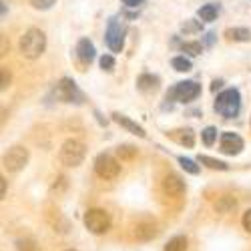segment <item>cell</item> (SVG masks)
<instances>
[{"label": "cell", "instance_id": "obj_23", "mask_svg": "<svg viewBox=\"0 0 251 251\" xmlns=\"http://www.w3.org/2000/svg\"><path fill=\"white\" fill-rule=\"evenodd\" d=\"M201 139H203V143L207 145V147H211V145L215 143V139H217V129H215V127H207V129L201 133Z\"/></svg>", "mask_w": 251, "mask_h": 251}, {"label": "cell", "instance_id": "obj_11", "mask_svg": "<svg viewBox=\"0 0 251 251\" xmlns=\"http://www.w3.org/2000/svg\"><path fill=\"white\" fill-rule=\"evenodd\" d=\"M163 191L171 197H181L185 193V181L175 175V173H169L165 179H163Z\"/></svg>", "mask_w": 251, "mask_h": 251}, {"label": "cell", "instance_id": "obj_7", "mask_svg": "<svg viewBox=\"0 0 251 251\" xmlns=\"http://www.w3.org/2000/svg\"><path fill=\"white\" fill-rule=\"evenodd\" d=\"M54 95L62 102H76V104H80L82 100H85V95L78 91V87L75 85L71 78H62L56 85V89H54Z\"/></svg>", "mask_w": 251, "mask_h": 251}, {"label": "cell", "instance_id": "obj_4", "mask_svg": "<svg viewBox=\"0 0 251 251\" xmlns=\"http://www.w3.org/2000/svg\"><path fill=\"white\" fill-rule=\"evenodd\" d=\"M85 225L91 233H104L111 227V217L104 209H89L85 213Z\"/></svg>", "mask_w": 251, "mask_h": 251}, {"label": "cell", "instance_id": "obj_3", "mask_svg": "<svg viewBox=\"0 0 251 251\" xmlns=\"http://www.w3.org/2000/svg\"><path fill=\"white\" fill-rule=\"evenodd\" d=\"M85 155H87V149L78 139H69V141L62 143V147H60V161L67 167L80 165L82 159H85Z\"/></svg>", "mask_w": 251, "mask_h": 251}, {"label": "cell", "instance_id": "obj_29", "mask_svg": "<svg viewBox=\"0 0 251 251\" xmlns=\"http://www.w3.org/2000/svg\"><path fill=\"white\" fill-rule=\"evenodd\" d=\"M117 153H119V157H121V159H133V157H135V153H137V149L129 147V145H123V147H119V149H117Z\"/></svg>", "mask_w": 251, "mask_h": 251}, {"label": "cell", "instance_id": "obj_28", "mask_svg": "<svg viewBox=\"0 0 251 251\" xmlns=\"http://www.w3.org/2000/svg\"><path fill=\"white\" fill-rule=\"evenodd\" d=\"M30 4L36 10H49L52 4H56V0H30Z\"/></svg>", "mask_w": 251, "mask_h": 251}, {"label": "cell", "instance_id": "obj_13", "mask_svg": "<svg viewBox=\"0 0 251 251\" xmlns=\"http://www.w3.org/2000/svg\"><path fill=\"white\" fill-rule=\"evenodd\" d=\"M113 121L115 123H119L121 125V127H125V129H127V131H131L133 135H137V137H145V135H147V133H145V129L141 127V125H137V123H133L129 117H125V115H121V113H113Z\"/></svg>", "mask_w": 251, "mask_h": 251}, {"label": "cell", "instance_id": "obj_32", "mask_svg": "<svg viewBox=\"0 0 251 251\" xmlns=\"http://www.w3.org/2000/svg\"><path fill=\"white\" fill-rule=\"evenodd\" d=\"M8 82H10V75H8V71H6V69H2V89H6V87H8Z\"/></svg>", "mask_w": 251, "mask_h": 251}, {"label": "cell", "instance_id": "obj_30", "mask_svg": "<svg viewBox=\"0 0 251 251\" xmlns=\"http://www.w3.org/2000/svg\"><path fill=\"white\" fill-rule=\"evenodd\" d=\"M181 30H185V32H195V30H201V25L195 23V20H185V23L181 25Z\"/></svg>", "mask_w": 251, "mask_h": 251}, {"label": "cell", "instance_id": "obj_34", "mask_svg": "<svg viewBox=\"0 0 251 251\" xmlns=\"http://www.w3.org/2000/svg\"><path fill=\"white\" fill-rule=\"evenodd\" d=\"M0 187H2V197L6 195V181L4 179H0Z\"/></svg>", "mask_w": 251, "mask_h": 251}, {"label": "cell", "instance_id": "obj_33", "mask_svg": "<svg viewBox=\"0 0 251 251\" xmlns=\"http://www.w3.org/2000/svg\"><path fill=\"white\" fill-rule=\"evenodd\" d=\"M123 2L127 4V6H133V8H137V6H141V4L145 2V0H123Z\"/></svg>", "mask_w": 251, "mask_h": 251}, {"label": "cell", "instance_id": "obj_25", "mask_svg": "<svg viewBox=\"0 0 251 251\" xmlns=\"http://www.w3.org/2000/svg\"><path fill=\"white\" fill-rule=\"evenodd\" d=\"M217 209H219V211H231V209H235V199H231V197H223L217 205H215Z\"/></svg>", "mask_w": 251, "mask_h": 251}, {"label": "cell", "instance_id": "obj_15", "mask_svg": "<svg viewBox=\"0 0 251 251\" xmlns=\"http://www.w3.org/2000/svg\"><path fill=\"white\" fill-rule=\"evenodd\" d=\"M225 34H227V38L235 40V43H247V40H251V30L249 28H229Z\"/></svg>", "mask_w": 251, "mask_h": 251}, {"label": "cell", "instance_id": "obj_31", "mask_svg": "<svg viewBox=\"0 0 251 251\" xmlns=\"http://www.w3.org/2000/svg\"><path fill=\"white\" fill-rule=\"evenodd\" d=\"M241 223H243V227H245V231H249V233H251V209H247V211L243 213Z\"/></svg>", "mask_w": 251, "mask_h": 251}, {"label": "cell", "instance_id": "obj_24", "mask_svg": "<svg viewBox=\"0 0 251 251\" xmlns=\"http://www.w3.org/2000/svg\"><path fill=\"white\" fill-rule=\"evenodd\" d=\"M16 247H18V251H38V245L32 239H18Z\"/></svg>", "mask_w": 251, "mask_h": 251}, {"label": "cell", "instance_id": "obj_22", "mask_svg": "<svg viewBox=\"0 0 251 251\" xmlns=\"http://www.w3.org/2000/svg\"><path fill=\"white\" fill-rule=\"evenodd\" d=\"M177 161H179V165L183 167L187 173H191V175H197V173H199V165H195V161L187 159V157H179Z\"/></svg>", "mask_w": 251, "mask_h": 251}, {"label": "cell", "instance_id": "obj_17", "mask_svg": "<svg viewBox=\"0 0 251 251\" xmlns=\"http://www.w3.org/2000/svg\"><path fill=\"white\" fill-rule=\"evenodd\" d=\"M157 82H159V78L153 76V75H141L139 80H137V85H139L141 91H151V89L157 87Z\"/></svg>", "mask_w": 251, "mask_h": 251}, {"label": "cell", "instance_id": "obj_8", "mask_svg": "<svg viewBox=\"0 0 251 251\" xmlns=\"http://www.w3.org/2000/svg\"><path fill=\"white\" fill-rule=\"evenodd\" d=\"M104 40L113 52H121L123 50V45H125V26H121L119 20L111 18L109 20V26H107V32H104Z\"/></svg>", "mask_w": 251, "mask_h": 251}, {"label": "cell", "instance_id": "obj_18", "mask_svg": "<svg viewBox=\"0 0 251 251\" xmlns=\"http://www.w3.org/2000/svg\"><path fill=\"white\" fill-rule=\"evenodd\" d=\"M185 249H187V239L183 235H175L165 245V251H185Z\"/></svg>", "mask_w": 251, "mask_h": 251}, {"label": "cell", "instance_id": "obj_1", "mask_svg": "<svg viewBox=\"0 0 251 251\" xmlns=\"http://www.w3.org/2000/svg\"><path fill=\"white\" fill-rule=\"evenodd\" d=\"M45 49H47V36L40 28H30L25 32L23 38H20V52L30 60L38 58L45 52Z\"/></svg>", "mask_w": 251, "mask_h": 251}, {"label": "cell", "instance_id": "obj_20", "mask_svg": "<svg viewBox=\"0 0 251 251\" xmlns=\"http://www.w3.org/2000/svg\"><path fill=\"white\" fill-rule=\"evenodd\" d=\"M171 67L179 73H187V71H191V60L189 58H185V56H175L171 60Z\"/></svg>", "mask_w": 251, "mask_h": 251}, {"label": "cell", "instance_id": "obj_10", "mask_svg": "<svg viewBox=\"0 0 251 251\" xmlns=\"http://www.w3.org/2000/svg\"><path fill=\"white\" fill-rule=\"evenodd\" d=\"M243 149V139L235 133H223L221 135V151L225 155H239Z\"/></svg>", "mask_w": 251, "mask_h": 251}, {"label": "cell", "instance_id": "obj_21", "mask_svg": "<svg viewBox=\"0 0 251 251\" xmlns=\"http://www.w3.org/2000/svg\"><path fill=\"white\" fill-rule=\"evenodd\" d=\"M181 135H175V139L181 143V145H185V147H193L195 145V135H193V131L191 129H185V131H179Z\"/></svg>", "mask_w": 251, "mask_h": 251}, {"label": "cell", "instance_id": "obj_9", "mask_svg": "<svg viewBox=\"0 0 251 251\" xmlns=\"http://www.w3.org/2000/svg\"><path fill=\"white\" fill-rule=\"evenodd\" d=\"M26 163H28V149H25V147H12L4 155V167L10 173H16L20 169H25Z\"/></svg>", "mask_w": 251, "mask_h": 251}, {"label": "cell", "instance_id": "obj_16", "mask_svg": "<svg viewBox=\"0 0 251 251\" xmlns=\"http://www.w3.org/2000/svg\"><path fill=\"white\" fill-rule=\"evenodd\" d=\"M199 163L207 165L209 169H217V171H227L229 169L227 163H223L219 159H213V157H207V155H199Z\"/></svg>", "mask_w": 251, "mask_h": 251}, {"label": "cell", "instance_id": "obj_36", "mask_svg": "<svg viewBox=\"0 0 251 251\" xmlns=\"http://www.w3.org/2000/svg\"><path fill=\"white\" fill-rule=\"evenodd\" d=\"M213 36H215V34H207V40H205V43H207V45H211V43H213Z\"/></svg>", "mask_w": 251, "mask_h": 251}, {"label": "cell", "instance_id": "obj_37", "mask_svg": "<svg viewBox=\"0 0 251 251\" xmlns=\"http://www.w3.org/2000/svg\"><path fill=\"white\" fill-rule=\"evenodd\" d=\"M67 251H75V249H67Z\"/></svg>", "mask_w": 251, "mask_h": 251}, {"label": "cell", "instance_id": "obj_19", "mask_svg": "<svg viewBox=\"0 0 251 251\" xmlns=\"http://www.w3.org/2000/svg\"><path fill=\"white\" fill-rule=\"evenodd\" d=\"M217 6L215 4H205V6H201V10H199V18L201 20H205V23H211V20H215L217 18Z\"/></svg>", "mask_w": 251, "mask_h": 251}, {"label": "cell", "instance_id": "obj_12", "mask_svg": "<svg viewBox=\"0 0 251 251\" xmlns=\"http://www.w3.org/2000/svg\"><path fill=\"white\" fill-rule=\"evenodd\" d=\"M76 54L80 58L82 65H91V62L95 60V47L89 38H80L78 45H76Z\"/></svg>", "mask_w": 251, "mask_h": 251}, {"label": "cell", "instance_id": "obj_6", "mask_svg": "<svg viewBox=\"0 0 251 251\" xmlns=\"http://www.w3.org/2000/svg\"><path fill=\"white\" fill-rule=\"evenodd\" d=\"M199 95H201V87L195 80H183V82H177L171 93H167V99H175L179 102H189V100L197 99Z\"/></svg>", "mask_w": 251, "mask_h": 251}, {"label": "cell", "instance_id": "obj_35", "mask_svg": "<svg viewBox=\"0 0 251 251\" xmlns=\"http://www.w3.org/2000/svg\"><path fill=\"white\" fill-rule=\"evenodd\" d=\"M221 85H223V82H221V80H213V87H211V89H213V91H217V89H219Z\"/></svg>", "mask_w": 251, "mask_h": 251}, {"label": "cell", "instance_id": "obj_14", "mask_svg": "<svg viewBox=\"0 0 251 251\" xmlns=\"http://www.w3.org/2000/svg\"><path fill=\"white\" fill-rule=\"evenodd\" d=\"M157 235V227L155 223H149V221H143V223H137L135 227V237L141 239V241H149Z\"/></svg>", "mask_w": 251, "mask_h": 251}, {"label": "cell", "instance_id": "obj_27", "mask_svg": "<svg viewBox=\"0 0 251 251\" xmlns=\"http://www.w3.org/2000/svg\"><path fill=\"white\" fill-rule=\"evenodd\" d=\"M100 69L107 71V73H111V71L115 69V58H113L111 54H102V56H100Z\"/></svg>", "mask_w": 251, "mask_h": 251}, {"label": "cell", "instance_id": "obj_26", "mask_svg": "<svg viewBox=\"0 0 251 251\" xmlns=\"http://www.w3.org/2000/svg\"><path fill=\"white\" fill-rule=\"evenodd\" d=\"M181 49H183V52H189V54H193V56L203 52V45H201V43H185Z\"/></svg>", "mask_w": 251, "mask_h": 251}, {"label": "cell", "instance_id": "obj_5", "mask_svg": "<svg viewBox=\"0 0 251 251\" xmlns=\"http://www.w3.org/2000/svg\"><path fill=\"white\" fill-rule=\"evenodd\" d=\"M95 171H97V175L100 179H115L121 173V165H119V161L113 155L100 153L95 159Z\"/></svg>", "mask_w": 251, "mask_h": 251}, {"label": "cell", "instance_id": "obj_2", "mask_svg": "<svg viewBox=\"0 0 251 251\" xmlns=\"http://www.w3.org/2000/svg\"><path fill=\"white\" fill-rule=\"evenodd\" d=\"M239 107H241V97H239V91H237V89H227V91H223L221 95H217L215 111H217L221 117H225V119L237 117Z\"/></svg>", "mask_w": 251, "mask_h": 251}]
</instances>
